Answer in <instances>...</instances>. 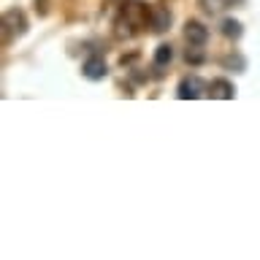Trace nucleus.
Instances as JSON below:
<instances>
[{
    "label": "nucleus",
    "mask_w": 260,
    "mask_h": 260,
    "mask_svg": "<svg viewBox=\"0 0 260 260\" xmlns=\"http://www.w3.org/2000/svg\"><path fill=\"white\" fill-rule=\"evenodd\" d=\"M36 8H38V14H41V16L49 11V8H46V0H36Z\"/></svg>",
    "instance_id": "13"
},
{
    "label": "nucleus",
    "mask_w": 260,
    "mask_h": 260,
    "mask_svg": "<svg viewBox=\"0 0 260 260\" xmlns=\"http://www.w3.org/2000/svg\"><path fill=\"white\" fill-rule=\"evenodd\" d=\"M184 60L190 65H201L203 60H206V54L201 52V46H192V49H187V52H184Z\"/></svg>",
    "instance_id": "10"
},
{
    "label": "nucleus",
    "mask_w": 260,
    "mask_h": 260,
    "mask_svg": "<svg viewBox=\"0 0 260 260\" xmlns=\"http://www.w3.org/2000/svg\"><path fill=\"white\" fill-rule=\"evenodd\" d=\"M225 68H236V71H244V57L241 54H228L222 60Z\"/></svg>",
    "instance_id": "12"
},
{
    "label": "nucleus",
    "mask_w": 260,
    "mask_h": 260,
    "mask_svg": "<svg viewBox=\"0 0 260 260\" xmlns=\"http://www.w3.org/2000/svg\"><path fill=\"white\" fill-rule=\"evenodd\" d=\"M171 24V14L166 11V8H152V16H149V27L154 32H166Z\"/></svg>",
    "instance_id": "7"
},
{
    "label": "nucleus",
    "mask_w": 260,
    "mask_h": 260,
    "mask_svg": "<svg viewBox=\"0 0 260 260\" xmlns=\"http://www.w3.org/2000/svg\"><path fill=\"white\" fill-rule=\"evenodd\" d=\"M219 30H222V36L225 38H241V22H236V19H222V24H219Z\"/></svg>",
    "instance_id": "8"
},
{
    "label": "nucleus",
    "mask_w": 260,
    "mask_h": 260,
    "mask_svg": "<svg viewBox=\"0 0 260 260\" xmlns=\"http://www.w3.org/2000/svg\"><path fill=\"white\" fill-rule=\"evenodd\" d=\"M184 38H187V44H190V46H203L209 41V30L203 27L198 19H190L184 24Z\"/></svg>",
    "instance_id": "4"
},
{
    "label": "nucleus",
    "mask_w": 260,
    "mask_h": 260,
    "mask_svg": "<svg viewBox=\"0 0 260 260\" xmlns=\"http://www.w3.org/2000/svg\"><path fill=\"white\" fill-rule=\"evenodd\" d=\"M122 16H125L133 27H144V24L149 22V16H152V8L146 3H130V6H125V14Z\"/></svg>",
    "instance_id": "3"
},
{
    "label": "nucleus",
    "mask_w": 260,
    "mask_h": 260,
    "mask_svg": "<svg viewBox=\"0 0 260 260\" xmlns=\"http://www.w3.org/2000/svg\"><path fill=\"white\" fill-rule=\"evenodd\" d=\"M209 95L217 98V101H231V98L236 95V89H233V84L228 79H214L211 87H209Z\"/></svg>",
    "instance_id": "6"
},
{
    "label": "nucleus",
    "mask_w": 260,
    "mask_h": 260,
    "mask_svg": "<svg viewBox=\"0 0 260 260\" xmlns=\"http://www.w3.org/2000/svg\"><path fill=\"white\" fill-rule=\"evenodd\" d=\"M171 60H174V49H171V44H160L157 49H154V65H168Z\"/></svg>",
    "instance_id": "9"
},
{
    "label": "nucleus",
    "mask_w": 260,
    "mask_h": 260,
    "mask_svg": "<svg viewBox=\"0 0 260 260\" xmlns=\"http://www.w3.org/2000/svg\"><path fill=\"white\" fill-rule=\"evenodd\" d=\"M201 6H203V11H209V14H219L228 6V0H201Z\"/></svg>",
    "instance_id": "11"
},
{
    "label": "nucleus",
    "mask_w": 260,
    "mask_h": 260,
    "mask_svg": "<svg viewBox=\"0 0 260 260\" xmlns=\"http://www.w3.org/2000/svg\"><path fill=\"white\" fill-rule=\"evenodd\" d=\"M117 3H125V0H117Z\"/></svg>",
    "instance_id": "14"
},
{
    "label": "nucleus",
    "mask_w": 260,
    "mask_h": 260,
    "mask_svg": "<svg viewBox=\"0 0 260 260\" xmlns=\"http://www.w3.org/2000/svg\"><path fill=\"white\" fill-rule=\"evenodd\" d=\"M203 95V81L198 76H184L179 81V89H176V98L179 101H195V98Z\"/></svg>",
    "instance_id": "2"
},
{
    "label": "nucleus",
    "mask_w": 260,
    "mask_h": 260,
    "mask_svg": "<svg viewBox=\"0 0 260 260\" xmlns=\"http://www.w3.org/2000/svg\"><path fill=\"white\" fill-rule=\"evenodd\" d=\"M27 30V22H24V14L22 11H6L3 14V36H6V44H11L14 38L24 36Z\"/></svg>",
    "instance_id": "1"
},
{
    "label": "nucleus",
    "mask_w": 260,
    "mask_h": 260,
    "mask_svg": "<svg viewBox=\"0 0 260 260\" xmlns=\"http://www.w3.org/2000/svg\"><path fill=\"white\" fill-rule=\"evenodd\" d=\"M81 73L89 79V81H101L106 79V73H109V68H106V62H103V57H89V60L81 65Z\"/></svg>",
    "instance_id": "5"
}]
</instances>
